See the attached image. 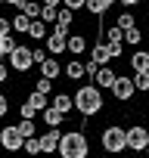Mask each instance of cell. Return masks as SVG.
<instances>
[{
  "label": "cell",
  "instance_id": "obj_14",
  "mask_svg": "<svg viewBox=\"0 0 149 158\" xmlns=\"http://www.w3.org/2000/svg\"><path fill=\"white\" fill-rule=\"evenodd\" d=\"M31 22H34V19H31V16H25L22 10H19V16H13V28H16L19 34H28V31H31Z\"/></svg>",
  "mask_w": 149,
  "mask_h": 158
},
{
  "label": "cell",
  "instance_id": "obj_28",
  "mask_svg": "<svg viewBox=\"0 0 149 158\" xmlns=\"http://www.w3.org/2000/svg\"><path fill=\"white\" fill-rule=\"evenodd\" d=\"M40 19H44V22H56V19H59V10L44 3V13H40Z\"/></svg>",
  "mask_w": 149,
  "mask_h": 158
},
{
  "label": "cell",
  "instance_id": "obj_26",
  "mask_svg": "<svg viewBox=\"0 0 149 158\" xmlns=\"http://www.w3.org/2000/svg\"><path fill=\"white\" fill-rule=\"evenodd\" d=\"M31 102L37 106V112H44V109H47V93H44V90H34V93H31Z\"/></svg>",
  "mask_w": 149,
  "mask_h": 158
},
{
  "label": "cell",
  "instance_id": "obj_4",
  "mask_svg": "<svg viewBox=\"0 0 149 158\" xmlns=\"http://www.w3.org/2000/svg\"><path fill=\"white\" fill-rule=\"evenodd\" d=\"M10 65H13L16 71H28L31 65H37V62H34V50H28V47H16V50L10 53Z\"/></svg>",
  "mask_w": 149,
  "mask_h": 158
},
{
  "label": "cell",
  "instance_id": "obj_32",
  "mask_svg": "<svg viewBox=\"0 0 149 158\" xmlns=\"http://www.w3.org/2000/svg\"><path fill=\"white\" fill-rule=\"evenodd\" d=\"M34 115H37V106H34V102L28 99V102L22 106V118H34Z\"/></svg>",
  "mask_w": 149,
  "mask_h": 158
},
{
  "label": "cell",
  "instance_id": "obj_6",
  "mask_svg": "<svg viewBox=\"0 0 149 158\" xmlns=\"http://www.w3.org/2000/svg\"><path fill=\"white\" fill-rule=\"evenodd\" d=\"M112 93H115V99H130L134 93H137V84H134V77H115V84H112Z\"/></svg>",
  "mask_w": 149,
  "mask_h": 158
},
{
  "label": "cell",
  "instance_id": "obj_16",
  "mask_svg": "<svg viewBox=\"0 0 149 158\" xmlns=\"http://www.w3.org/2000/svg\"><path fill=\"white\" fill-rule=\"evenodd\" d=\"M96 84H100V87H112V84H115V71L106 68V65H100V71H96Z\"/></svg>",
  "mask_w": 149,
  "mask_h": 158
},
{
  "label": "cell",
  "instance_id": "obj_21",
  "mask_svg": "<svg viewBox=\"0 0 149 158\" xmlns=\"http://www.w3.org/2000/svg\"><path fill=\"white\" fill-rule=\"evenodd\" d=\"M68 50H71V53H84V50H87V37L71 34V37H68Z\"/></svg>",
  "mask_w": 149,
  "mask_h": 158
},
{
  "label": "cell",
  "instance_id": "obj_3",
  "mask_svg": "<svg viewBox=\"0 0 149 158\" xmlns=\"http://www.w3.org/2000/svg\"><path fill=\"white\" fill-rule=\"evenodd\" d=\"M103 149H106V152H121V149H127V130H121V127H106V130H103Z\"/></svg>",
  "mask_w": 149,
  "mask_h": 158
},
{
  "label": "cell",
  "instance_id": "obj_12",
  "mask_svg": "<svg viewBox=\"0 0 149 158\" xmlns=\"http://www.w3.org/2000/svg\"><path fill=\"white\" fill-rule=\"evenodd\" d=\"M40 74H47V77H53V81H56V77L62 74V65H59L53 56H47V59L40 62Z\"/></svg>",
  "mask_w": 149,
  "mask_h": 158
},
{
  "label": "cell",
  "instance_id": "obj_33",
  "mask_svg": "<svg viewBox=\"0 0 149 158\" xmlns=\"http://www.w3.org/2000/svg\"><path fill=\"white\" fill-rule=\"evenodd\" d=\"M109 50H112V56H121V50H124V40H109Z\"/></svg>",
  "mask_w": 149,
  "mask_h": 158
},
{
  "label": "cell",
  "instance_id": "obj_35",
  "mask_svg": "<svg viewBox=\"0 0 149 158\" xmlns=\"http://www.w3.org/2000/svg\"><path fill=\"white\" fill-rule=\"evenodd\" d=\"M13 31V22L10 19H0V34H10Z\"/></svg>",
  "mask_w": 149,
  "mask_h": 158
},
{
  "label": "cell",
  "instance_id": "obj_29",
  "mask_svg": "<svg viewBox=\"0 0 149 158\" xmlns=\"http://www.w3.org/2000/svg\"><path fill=\"white\" fill-rule=\"evenodd\" d=\"M140 40H143V34H140L137 28H127V31H124V44H134V47H137Z\"/></svg>",
  "mask_w": 149,
  "mask_h": 158
},
{
  "label": "cell",
  "instance_id": "obj_1",
  "mask_svg": "<svg viewBox=\"0 0 149 158\" xmlns=\"http://www.w3.org/2000/svg\"><path fill=\"white\" fill-rule=\"evenodd\" d=\"M100 90H103L100 84H87V87H81L74 93V109H78L84 118H90V115H96L103 109V93Z\"/></svg>",
  "mask_w": 149,
  "mask_h": 158
},
{
  "label": "cell",
  "instance_id": "obj_36",
  "mask_svg": "<svg viewBox=\"0 0 149 158\" xmlns=\"http://www.w3.org/2000/svg\"><path fill=\"white\" fill-rule=\"evenodd\" d=\"M44 59H47V56H44V47H37V50H34V62H37V65H40V62H44Z\"/></svg>",
  "mask_w": 149,
  "mask_h": 158
},
{
  "label": "cell",
  "instance_id": "obj_11",
  "mask_svg": "<svg viewBox=\"0 0 149 158\" xmlns=\"http://www.w3.org/2000/svg\"><path fill=\"white\" fill-rule=\"evenodd\" d=\"M65 74L71 77V81H81V77H84V74H90V71H87V62H78V59H71V62L65 65Z\"/></svg>",
  "mask_w": 149,
  "mask_h": 158
},
{
  "label": "cell",
  "instance_id": "obj_18",
  "mask_svg": "<svg viewBox=\"0 0 149 158\" xmlns=\"http://www.w3.org/2000/svg\"><path fill=\"white\" fill-rule=\"evenodd\" d=\"M28 34H31L34 40H47V22H44V19H34V22H31V31H28Z\"/></svg>",
  "mask_w": 149,
  "mask_h": 158
},
{
  "label": "cell",
  "instance_id": "obj_25",
  "mask_svg": "<svg viewBox=\"0 0 149 158\" xmlns=\"http://www.w3.org/2000/svg\"><path fill=\"white\" fill-rule=\"evenodd\" d=\"M134 84H137V90H149V71H137Z\"/></svg>",
  "mask_w": 149,
  "mask_h": 158
},
{
  "label": "cell",
  "instance_id": "obj_39",
  "mask_svg": "<svg viewBox=\"0 0 149 158\" xmlns=\"http://www.w3.org/2000/svg\"><path fill=\"white\" fill-rule=\"evenodd\" d=\"M44 3H47V6H59V3H62V0H44Z\"/></svg>",
  "mask_w": 149,
  "mask_h": 158
},
{
  "label": "cell",
  "instance_id": "obj_19",
  "mask_svg": "<svg viewBox=\"0 0 149 158\" xmlns=\"http://www.w3.org/2000/svg\"><path fill=\"white\" fill-rule=\"evenodd\" d=\"M53 106H56V109H62V112L68 115V112L74 109V96H68V93H59V96L53 99Z\"/></svg>",
  "mask_w": 149,
  "mask_h": 158
},
{
  "label": "cell",
  "instance_id": "obj_10",
  "mask_svg": "<svg viewBox=\"0 0 149 158\" xmlns=\"http://www.w3.org/2000/svg\"><path fill=\"white\" fill-rule=\"evenodd\" d=\"M40 143H44V152H59V143H62V133L53 127V130H47L44 136H40Z\"/></svg>",
  "mask_w": 149,
  "mask_h": 158
},
{
  "label": "cell",
  "instance_id": "obj_27",
  "mask_svg": "<svg viewBox=\"0 0 149 158\" xmlns=\"http://www.w3.org/2000/svg\"><path fill=\"white\" fill-rule=\"evenodd\" d=\"M34 90H44V93H50V90H53V77L40 74V77H37V84H34Z\"/></svg>",
  "mask_w": 149,
  "mask_h": 158
},
{
  "label": "cell",
  "instance_id": "obj_38",
  "mask_svg": "<svg viewBox=\"0 0 149 158\" xmlns=\"http://www.w3.org/2000/svg\"><path fill=\"white\" fill-rule=\"evenodd\" d=\"M6 3H13L16 10H22V6H25V0H6Z\"/></svg>",
  "mask_w": 149,
  "mask_h": 158
},
{
  "label": "cell",
  "instance_id": "obj_30",
  "mask_svg": "<svg viewBox=\"0 0 149 158\" xmlns=\"http://www.w3.org/2000/svg\"><path fill=\"white\" fill-rule=\"evenodd\" d=\"M25 149H28L31 155H37V152H44V143H40V139H34V136H28V139H25Z\"/></svg>",
  "mask_w": 149,
  "mask_h": 158
},
{
  "label": "cell",
  "instance_id": "obj_7",
  "mask_svg": "<svg viewBox=\"0 0 149 158\" xmlns=\"http://www.w3.org/2000/svg\"><path fill=\"white\" fill-rule=\"evenodd\" d=\"M0 139H3V146H6V149H22V146H25V136H22V130H19V127H3Z\"/></svg>",
  "mask_w": 149,
  "mask_h": 158
},
{
  "label": "cell",
  "instance_id": "obj_34",
  "mask_svg": "<svg viewBox=\"0 0 149 158\" xmlns=\"http://www.w3.org/2000/svg\"><path fill=\"white\" fill-rule=\"evenodd\" d=\"M62 3H65L68 10H81V6H87V0H62Z\"/></svg>",
  "mask_w": 149,
  "mask_h": 158
},
{
  "label": "cell",
  "instance_id": "obj_31",
  "mask_svg": "<svg viewBox=\"0 0 149 158\" xmlns=\"http://www.w3.org/2000/svg\"><path fill=\"white\" fill-rule=\"evenodd\" d=\"M118 25H121L124 31H127V28H134V16H130V13H121V16H118Z\"/></svg>",
  "mask_w": 149,
  "mask_h": 158
},
{
  "label": "cell",
  "instance_id": "obj_2",
  "mask_svg": "<svg viewBox=\"0 0 149 158\" xmlns=\"http://www.w3.org/2000/svg\"><path fill=\"white\" fill-rule=\"evenodd\" d=\"M59 155H62V158H87V136H84L81 130H68V133H62Z\"/></svg>",
  "mask_w": 149,
  "mask_h": 158
},
{
  "label": "cell",
  "instance_id": "obj_24",
  "mask_svg": "<svg viewBox=\"0 0 149 158\" xmlns=\"http://www.w3.org/2000/svg\"><path fill=\"white\" fill-rule=\"evenodd\" d=\"M19 130H22V136L28 139V136H34V118H22L19 121Z\"/></svg>",
  "mask_w": 149,
  "mask_h": 158
},
{
  "label": "cell",
  "instance_id": "obj_13",
  "mask_svg": "<svg viewBox=\"0 0 149 158\" xmlns=\"http://www.w3.org/2000/svg\"><path fill=\"white\" fill-rule=\"evenodd\" d=\"M40 115H44V121H47L50 127H59V124H62V118H65V112H62V109H56V106H47Z\"/></svg>",
  "mask_w": 149,
  "mask_h": 158
},
{
  "label": "cell",
  "instance_id": "obj_37",
  "mask_svg": "<svg viewBox=\"0 0 149 158\" xmlns=\"http://www.w3.org/2000/svg\"><path fill=\"white\" fill-rule=\"evenodd\" d=\"M10 112V102H6V96H0V115H6Z\"/></svg>",
  "mask_w": 149,
  "mask_h": 158
},
{
  "label": "cell",
  "instance_id": "obj_5",
  "mask_svg": "<svg viewBox=\"0 0 149 158\" xmlns=\"http://www.w3.org/2000/svg\"><path fill=\"white\" fill-rule=\"evenodd\" d=\"M127 149H137V152H143V149H149V130L146 127H130L127 130Z\"/></svg>",
  "mask_w": 149,
  "mask_h": 158
},
{
  "label": "cell",
  "instance_id": "obj_9",
  "mask_svg": "<svg viewBox=\"0 0 149 158\" xmlns=\"http://www.w3.org/2000/svg\"><path fill=\"white\" fill-rule=\"evenodd\" d=\"M90 56H93V62H96V65H106L109 59H115V56H112V50H109V40H106V37L93 44V50H90Z\"/></svg>",
  "mask_w": 149,
  "mask_h": 158
},
{
  "label": "cell",
  "instance_id": "obj_17",
  "mask_svg": "<svg viewBox=\"0 0 149 158\" xmlns=\"http://www.w3.org/2000/svg\"><path fill=\"white\" fill-rule=\"evenodd\" d=\"M71 19H74V10H68V6H65V10H59V19H56V28L68 34V25H71Z\"/></svg>",
  "mask_w": 149,
  "mask_h": 158
},
{
  "label": "cell",
  "instance_id": "obj_23",
  "mask_svg": "<svg viewBox=\"0 0 149 158\" xmlns=\"http://www.w3.org/2000/svg\"><path fill=\"white\" fill-rule=\"evenodd\" d=\"M109 10V3L106 0H87V13H93V16H103Z\"/></svg>",
  "mask_w": 149,
  "mask_h": 158
},
{
  "label": "cell",
  "instance_id": "obj_20",
  "mask_svg": "<svg viewBox=\"0 0 149 158\" xmlns=\"http://www.w3.org/2000/svg\"><path fill=\"white\" fill-rule=\"evenodd\" d=\"M22 13H25V16H31V19H40V13H44V3H37V0H25Z\"/></svg>",
  "mask_w": 149,
  "mask_h": 158
},
{
  "label": "cell",
  "instance_id": "obj_40",
  "mask_svg": "<svg viewBox=\"0 0 149 158\" xmlns=\"http://www.w3.org/2000/svg\"><path fill=\"white\" fill-rule=\"evenodd\" d=\"M121 3H124V6H134V3H140V0H121Z\"/></svg>",
  "mask_w": 149,
  "mask_h": 158
},
{
  "label": "cell",
  "instance_id": "obj_15",
  "mask_svg": "<svg viewBox=\"0 0 149 158\" xmlns=\"http://www.w3.org/2000/svg\"><path fill=\"white\" fill-rule=\"evenodd\" d=\"M130 65H134V71H149V53L146 50H137L134 59H130Z\"/></svg>",
  "mask_w": 149,
  "mask_h": 158
},
{
  "label": "cell",
  "instance_id": "obj_22",
  "mask_svg": "<svg viewBox=\"0 0 149 158\" xmlns=\"http://www.w3.org/2000/svg\"><path fill=\"white\" fill-rule=\"evenodd\" d=\"M16 47H19V44H16V40L10 37V34H0V53H3V56H10V53H13Z\"/></svg>",
  "mask_w": 149,
  "mask_h": 158
},
{
  "label": "cell",
  "instance_id": "obj_8",
  "mask_svg": "<svg viewBox=\"0 0 149 158\" xmlns=\"http://www.w3.org/2000/svg\"><path fill=\"white\" fill-rule=\"evenodd\" d=\"M44 44H47L50 53H62V50H68V37H65V31H59V28H56L53 34H47Z\"/></svg>",
  "mask_w": 149,
  "mask_h": 158
}]
</instances>
